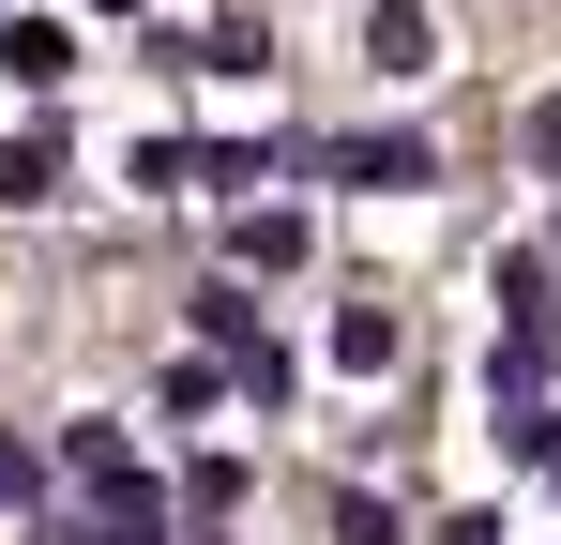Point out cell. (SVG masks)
<instances>
[{
    "label": "cell",
    "instance_id": "obj_1",
    "mask_svg": "<svg viewBox=\"0 0 561 545\" xmlns=\"http://www.w3.org/2000/svg\"><path fill=\"white\" fill-rule=\"evenodd\" d=\"M319 167H334V182H365V197H425V182H440V152H425V137L394 121V137H334Z\"/></svg>",
    "mask_w": 561,
    "mask_h": 545
},
{
    "label": "cell",
    "instance_id": "obj_2",
    "mask_svg": "<svg viewBox=\"0 0 561 545\" xmlns=\"http://www.w3.org/2000/svg\"><path fill=\"white\" fill-rule=\"evenodd\" d=\"M0 77H15V91H61V77H77V31H61V15H15V31H0Z\"/></svg>",
    "mask_w": 561,
    "mask_h": 545
},
{
    "label": "cell",
    "instance_id": "obj_3",
    "mask_svg": "<svg viewBox=\"0 0 561 545\" xmlns=\"http://www.w3.org/2000/svg\"><path fill=\"white\" fill-rule=\"evenodd\" d=\"M365 61H379V77H425V61H440L425 0H365Z\"/></svg>",
    "mask_w": 561,
    "mask_h": 545
},
{
    "label": "cell",
    "instance_id": "obj_4",
    "mask_svg": "<svg viewBox=\"0 0 561 545\" xmlns=\"http://www.w3.org/2000/svg\"><path fill=\"white\" fill-rule=\"evenodd\" d=\"M485 303H501V334H561V303H547V243H516V258L485 272Z\"/></svg>",
    "mask_w": 561,
    "mask_h": 545
},
{
    "label": "cell",
    "instance_id": "obj_5",
    "mask_svg": "<svg viewBox=\"0 0 561 545\" xmlns=\"http://www.w3.org/2000/svg\"><path fill=\"white\" fill-rule=\"evenodd\" d=\"M394 349H410L394 303H334V363H350V379H394Z\"/></svg>",
    "mask_w": 561,
    "mask_h": 545
},
{
    "label": "cell",
    "instance_id": "obj_6",
    "mask_svg": "<svg viewBox=\"0 0 561 545\" xmlns=\"http://www.w3.org/2000/svg\"><path fill=\"white\" fill-rule=\"evenodd\" d=\"M61 469H77V485H92V500H122V485H152V469H137V440H122V425H61Z\"/></svg>",
    "mask_w": 561,
    "mask_h": 545
},
{
    "label": "cell",
    "instance_id": "obj_7",
    "mask_svg": "<svg viewBox=\"0 0 561 545\" xmlns=\"http://www.w3.org/2000/svg\"><path fill=\"white\" fill-rule=\"evenodd\" d=\"M61 197V137L31 121V137H0V212H46Z\"/></svg>",
    "mask_w": 561,
    "mask_h": 545
},
{
    "label": "cell",
    "instance_id": "obj_8",
    "mask_svg": "<svg viewBox=\"0 0 561 545\" xmlns=\"http://www.w3.org/2000/svg\"><path fill=\"white\" fill-rule=\"evenodd\" d=\"M77 545H183L168 531V485H122V500H92V531Z\"/></svg>",
    "mask_w": 561,
    "mask_h": 545
},
{
    "label": "cell",
    "instance_id": "obj_9",
    "mask_svg": "<svg viewBox=\"0 0 561 545\" xmlns=\"http://www.w3.org/2000/svg\"><path fill=\"white\" fill-rule=\"evenodd\" d=\"M228 258H243V272H288V258H304V212H243Z\"/></svg>",
    "mask_w": 561,
    "mask_h": 545
},
{
    "label": "cell",
    "instance_id": "obj_10",
    "mask_svg": "<svg viewBox=\"0 0 561 545\" xmlns=\"http://www.w3.org/2000/svg\"><path fill=\"white\" fill-rule=\"evenodd\" d=\"M197 334H213V349L243 363V349H259V303H243V288H197Z\"/></svg>",
    "mask_w": 561,
    "mask_h": 545
},
{
    "label": "cell",
    "instance_id": "obj_11",
    "mask_svg": "<svg viewBox=\"0 0 561 545\" xmlns=\"http://www.w3.org/2000/svg\"><path fill=\"white\" fill-rule=\"evenodd\" d=\"M183 515H243V454H197V469H183Z\"/></svg>",
    "mask_w": 561,
    "mask_h": 545
},
{
    "label": "cell",
    "instance_id": "obj_12",
    "mask_svg": "<svg viewBox=\"0 0 561 545\" xmlns=\"http://www.w3.org/2000/svg\"><path fill=\"white\" fill-rule=\"evenodd\" d=\"M288 394H304V363H288L274 334H259V349H243V409H288Z\"/></svg>",
    "mask_w": 561,
    "mask_h": 545
},
{
    "label": "cell",
    "instance_id": "obj_13",
    "mask_svg": "<svg viewBox=\"0 0 561 545\" xmlns=\"http://www.w3.org/2000/svg\"><path fill=\"white\" fill-rule=\"evenodd\" d=\"M334 545H410V531H394V500H365V485H350V500H334Z\"/></svg>",
    "mask_w": 561,
    "mask_h": 545
},
{
    "label": "cell",
    "instance_id": "obj_14",
    "mask_svg": "<svg viewBox=\"0 0 561 545\" xmlns=\"http://www.w3.org/2000/svg\"><path fill=\"white\" fill-rule=\"evenodd\" d=\"M31 500H46V454H31V440H0V515H31Z\"/></svg>",
    "mask_w": 561,
    "mask_h": 545
},
{
    "label": "cell",
    "instance_id": "obj_15",
    "mask_svg": "<svg viewBox=\"0 0 561 545\" xmlns=\"http://www.w3.org/2000/svg\"><path fill=\"white\" fill-rule=\"evenodd\" d=\"M531 167H561V106H531Z\"/></svg>",
    "mask_w": 561,
    "mask_h": 545
},
{
    "label": "cell",
    "instance_id": "obj_16",
    "mask_svg": "<svg viewBox=\"0 0 561 545\" xmlns=\"http://www.w3.org/2000/svg\"><path fill=\"white\" fill-rule=\"evenodd\" d=\"M440 545H516V531H501V515H456V531H440Z\"/></svg>",
    "mask_w": 561,
    "mask_h": 545
},
{
    "label": "cell",
    "instance_id": "obj_17",
    "mask_svg": "<svg viewBox=\"0 0 561 545\" xmlns=\"http://www.w3.org/2000/svg\"><path fill=\"white\" fill-rule=\"evenodd\" d=\"M106 15H137V0H106Z\"/></svg>",
    "mask_w": 561,
    "mask_h": 545
}]
</instances>
